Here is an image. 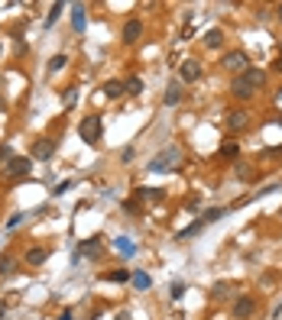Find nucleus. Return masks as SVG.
<instances>
[{
  "instance_id": "nucleus-8",
  "label": "nucleus",
  "mask_w": 282,
  "mask_h": 320,
  "mask_svg": "<svg viewBox=\"0 0 282 320\" xmlns=\"http://www.w3.org/2000/svg\"><path fill=\"white\" fill-rule=\"evenodd\" d=\"M139 36H143V23H139V20H130L127 26H123V42H127V46L139 42Z\"/></svg>"
},
{
  "instance_id": "nucleus-9",
  "label": "nucleus",
  "mask_w": 282,
  "mask_h": 320,
  "mask_svg": "<svg viewBox=\"0 0 282 320\" xmlns=\"http://www.w3.org/2000/svg\"><path fill=\"white\" fill-rule=\"evenodd\" d=\"M55 155V142L52 139H36V146H33V158H52Z\"/></svg>"
},
{
  "instance_id": "nucleus-19",
  "label": "nucleus",
  "mask_w": 282,
  "mask_h": 320,
  "mask_svg": "<svg viewBox=\"0 0 282 320\" xmlns=\"http://www.w3.org/2000/svg\"><path fill=\"white\" fill-rule=\"evenodd\" d=\"M123 91H127V84H123V81H107V84H104V94H107V97H120Z\"/></svg>"
},
{
  "instance_id": "nucleus-36",
  "label": "nucleus",
  "mask_w": 282,
  "mask_h": 320,
  "mask_svg": "<svg viewBox=\"0 0 282 320\" xmlns=\"http://www.w3.org/2000/svg\"><path fill=\"white\" fill-rule=\"evenodd\" d=\"M272 65H276V71H282V55H276V61H272Z\"/></svg>"
},
{
  "instance_id": "nucleus-2",
  "label": "nucleus",
  "mask_w": 282,
  "mask_h": 320,
  "mask_svg": "<svg viewBox=\"0 0 282 320\" xmlns=\"http://www.w3.org/2000/svg\"><path fill=\"white\" fill-rule=\"evenodd\" d=\"M182 165V152H179V146H169V149H162L159 155H153L149 158V172H175V168Z\"/></svg>"
},
{
  "instance_id": "nucleus-14",
  "label": "nucleus",
  "mask_w": 282,
  "mask_h": 320,
  "mask_svg": "<svg viewBox=\"0 0 282 320\" xmlns=\"http://www.w3.org/2000/svg\"><path fill=\"white\" fill-rule=\"evenodd\" d=\"M46 249H42V246H36V249H30V252H26V265H42V262H46Z\"/></svg>"
},
{
  "instance_id": "nucleus-29",
  "label": "nucleus",
  "mask_w": 282,
  "mask_h": 320,
  "mask_svg": "<svg viewBox=\"0 0 282 320\" xmlns=\"http://www.w3.org/2000/svg\"><path fill=\"white\" fill-rule=\"evenodd\" d=\"M23 220H26V213H13V217L7 220V230H16V227L23 223Z\"/></svg>"
},
{
  "instance_id": "nucleus-39",
  "label": "nucleus",
  "mask_w": 282,
  "mask_h": 320,
  "mask_svg": "<svg viewBox=\"0 0 282 320\" xmlns=\"http://www.w3.org/2000/svg\"><path fill=\"white\" fill-rule=\"evenodd\" d=\"M279 55H282V42H279Z\"/></svg>"
},
{
  "instance_id": "nucleus-4",
  "label": "nucleus",
  "mask_w": 282,
  "mask_h": 320,
  "mask_svg": "<svg viewBox=\"0 0 282 320\" xmlns=\"http://www.w3.org/2000/svg\"><path fill=\"white\" fill-rule=\"evenodd\" d=\"M30 168H33V155H13L10 162H7L4 172H7V178H13V181H16V178L30 175Z\"/></svg>"
},
{
  "instance_id": "nucleus-40",
  "label": "nucleus",
  "mask_w": 282,
  "mask_h": 320,
  "mask_svg": "<svg viewBox=\"0 0 282 320\" xmlns=\"http://www.w3.org/2000/svg\"><path fill=\"white\" fill-rule=\"evenodd\" d=\"M0 162H4V155H0Z\"/></svg>"
},
{
  "instance_id": "nucleus-16",
  "label": "nucleus",
  "mask_w": 282,
  "mask_h": 320,
  "mask_svg": "<svg viewBox=\"0 0 282 320\" xmlns=\"http://www.w3.org/2000/svg\"><path fill=\"white\" fill-rule=\"evenodd\" d=\"M162 194H165L162 188H139L136 198H139V201H162Z\"/></svg>"
},
{
  "instance_id": "nucleus-11",
  "label": "nucleus",
  "mask_w": 282,
  "mask_h": 320,
  "mask_svg": "<svg viewBox=\"0 0 282 320\" xmlns=\"http://www.w3.org/2000/svg\"><path fill=\"white\" fill-rule=\"evenodd\" d=\"M224 213H227V207H211V210H205V213H201L198 220H201L205 227H211V223H217V220H221Z\"/></svg>"
},
{
  "instance_id": "nucleus-13",
  "label": "nucleus",
  "mask_w": 282,
  "mask_h": 320,
  "mask_svg": "<svg viewBox=\"0 0 282 320\" xmlns=\"http://www.w3.org/2000/svg\"><path fill=\"white\" fill-rule=\"evenodd\" d=\"M114 246H117V252H123V255H136L133 239H127V236H117V239H114Z\"/></svg>"
},
{
  "instance_id": "nucleus-32",
  "label": "nucleus",
  "mask_w": 282,
  "mask_h": 320,
  "mask_svg": "<svg viewBox=\"0 0 282 320\" xmlns=\"http://www.w3.org/2000/svg\"><path fill=\"white\" fill-rule=\"evenodd\" d=\"M266 155H269V158H279V155H282V146H272V149H266Z\"/></svg>"
},
{
  "instance_id": "nucleus-20",
  "label": "nucleus",
  "mask_w": 282,
  "mask_h": 320,
  "mask_svg": "<svg viewBox=\"0 0 282 320\" xmlns=\"http://www.w3.org/2000/svg\"><path fill=\"white\" fill-rule=\"evenodd\" d=\"M72 26H75V29H78V33H81V29H84V7H81V4H78V7H75V10H72Z\"/></svg>"
},
{
  "instance_id": "nucleus-10",
  "label": "nucleus",
  "mask_w": 282,
  "mask_h": 320,
  "mask_svg": "<svg viewBox=\"0 0 282 320\" xmlns=\"http://www.w3.org/2000/svg\"><path fill=\"white\" fill-rule=\"evenodd\" d=\"M198 78H201V65H198L195 58H188L182 65V81H198Z\"/></svg>"
},
{
  "instance_id": "nucleus-22",
  "label": "nucleus",
  "mask_w": 282,
  "mask_h": 320,
  "mask_svg": "<svg viewBox=\"0 0 282 320\" xmlns=\"http://www.w3.org/2000/svg\"><path fill=\"white\" fill-rule=\"evenodd\" d=\"M221 155H224V158H237V155H240V146H237V142H231V139H227L224 146H221Z\"/></svg>"
},
{
  "instance_id": "nucleus-5",
  "label": "nucleus",
  "mask_w": 282,
  "mask_h": 320,
  "mask_svg": "<svg viewBox=\"0 0 282 320\" xmlns=\"http://www.w3.org/2000/svg\"><path fill=\"white\" fill-rule=\"evenodd\" d=\"M231 314H234L237 320H250L253 314H257V298H253V295H240V298L234 301Z\"/></svg>"
},
{
  "instance_id": "nucleus-31",
  "label": "nucleus",
  "mask_w": 282,
  "mask_h": 320,
  "mask_svg": "<svg viewBox=\"0 0 282 320\" xmlns=\"http://www.w3.org/2000/svg\"><path fill=\"white\" fill-rule=\"evenodd\" d=\"M68 188H72V181H62V184H55V198H59V194H65Z\"/></svg>"
},
{
  "instance_id": "nucleus-30",
  "label": "nucleus",
  "mask_w": 282,
  "mask_h": 320,
  "mask_svg": "<svg viewBox=\"0 0 282 320\" xmlns=\"http://www.w3.org/2000/svg\"><path fill=\"white\" fill-rule=\"evenodd\" d=\"M78 101V91H75V87H68V91H65V104H75Z\"/></svg>"
},
{
  "instance_id": "nucleus-6",
  "label": "nucleus",
  "mask_w": 282,
  "mask_h": 320,
  "mask_svg": "<svg viewBox=\"0 0 282 320\" xmlns=\"http://www.w3.org/2000/svg\"><path fill=\"white\" fill-rule=\"evenodd\" d=\"M221 65H224L227 71H237V75H243L246 65H250V55H246V52H240V49H234V52H227V55L221 58Z\"/></svg>"
},
{
  "instance_id": "nucleus-24",
  "label": "nucleus",
  "mask_w": 282,
  "mask_h": 320,
  "mask_svg": "<svg viewBox=\"0 0 282 320\" xmlns=\"http://www.w3.org/2000/svg\"><path fill=\"white\" fill-rule=\"evenodd\" d=\"M127 91H130V94H143V78H130V81H127Z\"/></svg>"
},
{
  "instance_id": "nucleus-37",
  "label": "nucleus",
  "mask_w": 282,
  "mask_h": 320,
  "mask_svg": "<svg viewBox=\"0 0 282 320\" xmlns=\"http://www.w3.org/2000/svg\"><path fill=\"white\" fill-rule=\"evenodd\" d=\"M117 320H133V317H130V314H117Z\"/></svg>"
},
{
  "instance_id": "nucleus-25",
  "label": "nucleus",
  "mask_w": 282,
  "mask_h": 320,
  "mask_svg": "<svg viewBox=\"0 0 282 320\" xmlns=\"http://www.w3.org/2000/svg\"><path fill=\"white\" fill-rule=\"evenodd\" d=\"M13 269H16L13 259H10V255H4V259H0V275H13Z\"/></svg>"
},
{
  "instance_id": "nucleus-3",
  "label": "nucleus",
  "mask_w": 282,
  "mask_h": 320,
  "mask_svg": "<svg viewBox=\"0 0 282 320\" xmlns=\"http://www.w3.org/2000/svg\"><path fill=\"white\" fill-rule=\"evenodd\" d=\"M101 130H104V123H101L98 113H94V117H84L81 126H78V133H81V139L88 142V146H98L101 142Z\"/></svg>"
},
{
  "instance_id": "nucleus-12",
  "label": "nucleus",
  "mask_w": 282,
  "mask_h": 320,
  "mask_svg": "<svg viewBox=\"0 0 282 320\" xmlns=\"http://www.w3.org/2000/svg\"><path fill=\"white\" fill-rule=\"evenodd\" d=\"M205 46H208V49H221V46H224V33H221V29H208V33H205Z\"/></svg>"
},
{
  "instance_id": "nucleus-35",
  "label": "nucleus",
  "mask_w": 282,
  "mask_h": 320,
  "mask_svg": "<svg viewBox=\"0 0 282 320\" xmlns=\"http://www.w3.org/2000/svg\"><path fill=\"white\" fill-rule=\"evenodd\" d=\"M59 320H75V314H72V310H62V317Z\"/></svg>"
},
{
  "instance_id": "nucleus-28",
  "label": "nucleus",
  "mask_w": 282,
  "mask_h": 320,
  "mask_svg": "<svg viewBox=\"0 0 282 320\" xmlns=\"http://www.w3.org/2000/svg\"><path fill=\"white\" fill-rule=\"evenodd\" d=\"M65 65H68V58H65V55H55V58L49 61V68H52V71H62Z\"/></svg>"
},
{
  "instance_id": "nucleus-7",
  "label": "nucleus",
  "mask_w": 282,
  "mask_h": 320,
  "mask_svg": "<svg viewBox=\"0 0 282 320\" xmlns=\"http://www.w3.org/2000/svg\"><path fill=\"white\" fill-rule=\"evenodd\" d=\"M246 123H250V113H246V110H231V113H227V130H231V133L246 130Z\"/></svg>"
},
{
  "instance_id": "nucleus-33",
  "label": "nucleus",
  "mask_w": 282,
  "mask_h": 320,
  "mask_svg": "<svg viewBox=\"0 0 282 320\" xmlns=\"http://www.w3.org/2000/svg\"><path fill=\"white\" fill-rule=\"evenodd\" d=\"M136 152H133V149H123V152H120V162H130V158H133Z\"/></svg>"
},
{
  "instance_id": "nucleus-34",
  "label": "nucleus",
  "mask_w": 282,
  "mask_h": 320,
  "mask_svg": "<svg viewBox=\"0 0 282 320\" xmlns=\"http://www.w3.org/2000/svg\"><path fill=\"white\" fill-rule=\"evenodd\" d=\"M123 210H139V201H123Z\"/></svg>"
},
{
  "instance_id": "nucleus-18",
  "label": "nucleus",
  "mask_w": 282,
  "mask_h": 320,
  "mask_svg": "<svg viewBox=\"0 0 282 320\" xmlns=\"http://www.w3.org/2000/svg\"><path fill=\"white\" fill-rule=\"evenodd\" d=\"M130 281H133V288H139V291H146L149 284H153V278H149L146 272H133V278H130Z\"/></svg>"
},
{
  "instance_id": "nucleus-27",
  "label": "nucleus",
  "mask_w": 282,
  "mask_h": 320,
  "mask_svg": "<svg viewBox=\"0 0 282 320\" xmlns=\"http://www.w3.org/2000/svg\"><path fill=\"white\" fill-rule=\"evenodd\" d=\"M169 295H172V301H179V298L185 295V284H182V281H172V288H169Z\"/></svg>"
},
{
  "instance_id": "nucleus-26",
  "label": "nucleus",
  "mask_w": 282,
  "mask_h": 320,
  "mask_svg": "<svg viewBox=\"0 0 282 320\" xmlns=\"http://www.w3.org/2000/svg\"><path fill=\"white\" fill-rule=\"evenodd\" d=\"M62 7H65V4H52V10H49V16H46V26H52V23H55V20H59V13H62Z\"/></svg>"
},
{
  "instance_id": "nucleus-17",
  "label": "nucleus",
  "mask_w": 282,
  "mask_h": 320,
  "mask_svg": "<svg viewBox=\"0 0 282 320\" xmlns=\"http://www.w3.org/2000/svg\"><path fill=\"white\" fill-rule=\"evenodd\" d=\"M179 101H182V87L179 84H169V87H165V107H175Z\"/></svg>"
},
{
  "instance_id": "nucleus-21",
  "label": "nucleus",
  "mask_w": 282,
  "mask_h": 320,
  "mask_svg": "<svg viewBox=\"0 0 282 320\" xmlns=\"http://www.w3.org/2000/svg\"><path fill=\"white\" fill-rule=\"evenodd\" d=\"M107 278H110V281H114V284H127V281H130V278H133V275H130V272H127V269H114V272H110V275H107Z\"/></svg>"
},
{
  "instance_id": "nucleus-15",
  "label": "nucleus",
  "mask_w": 282,
  "mask_h": 320,
  "mask_svg": "<svg viewBox=\"0 0 282 320\" xmlns=\"http://www.w3.org/2000/svg\"><path fill=\"white\" fill-rule=\"evenodd\" d=\"M101 249V236H91V239H84L81 249H78V255H94Z\"/></svg>"
},
{
  "instance_id": "nucleus-38",
  "label": "nucleus",
  "mask_w": 282,
  "mask_h": 320,
  "mask_svg": "<svg viewBox=\"0 0 282 320\" xmlns=\"http://www.w3.org/2000/svg\"><path fill=\"white\" fill-rule=\"evenodd\" d=\"M276 16H279V20H282V4H279V7H276Z\"/></svg>"
},
{
  "instance_id": "nucleus-1",
  "label": "nucleus",
  "mask_w": 282,
  "mask_h": 320,
  "mask_svg": "<svg viewBox=\"0 0 282 320\" xmlns=\"http://www.w3.org/2000/svg\"><path fill=\"white\" fill-rule=\"evenodd\" d=\"M263 81H266V71L263 68H246L243 75H237L231 81V94L237 101H250V97L263 87Z\"/></svg>"
},
{
  "instance_id": "nucleus-23",
  "label": "nucleus",
  "mask_w": 282,
  "mask_h": 320,
  "mask_svg": "<svg viewBox=\"0 0 282 320\" xmlns=\"http://www.w3.org/2000/svg\"><path fill=\"white\" fill-rule=\"evenodd\" d=\"M227 291H231V284H227V281H217L214 288H211V298H214V301H224Z\"/></svg>"
}]
</instances>
